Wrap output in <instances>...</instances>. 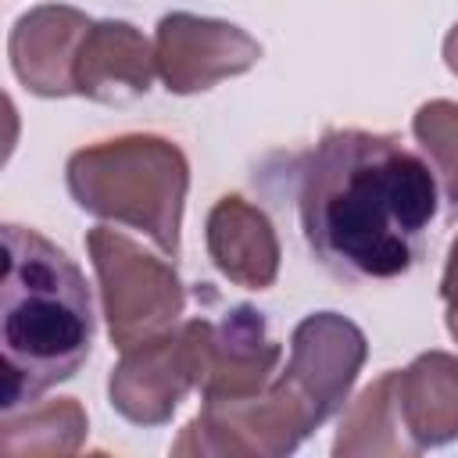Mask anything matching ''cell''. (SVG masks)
Returning a JSON list of instances; mask_svg holds the SVG:
<instances>
[{
    "mask_svg": "<svg viewBox=\"0 0 458 458\" xmlns=\"http://www.w3.org/2000/svg\"><path fill=\"white\" fill-rule=\"evenodd\" d=\"M157 75L154 43L122 18L93 21L75 57V93L97 104H129Z\"/></svg>",
    "mask_w": 458,
    "mask_h": 458,
    "instance_id": "11",
    "label": "cell"
},
{
    "mask_svg": "<svg viewBox=\"0 0 458 458\" xmlns=\"http://www.w3.org/2000/svg\"><path fill=\"white\" fill-rule=\"evenodd\" d=\"M444 64L458 75V21L451 25V32L444 36Z\"/></svg>",
    "mask_w": 458,
    "mask_h": 458,
    "instance_id": "18",
    "label": "cell"
},
{
    "mask_svg": "<svg viewBox=\"0 0 458 458\" xmlns=\"http://www.w3.org/2000/svg\"><path fill=\"white\" fill-rule=\"evenodd\" d=\"M369 358L365 333L336 315V311H311L290 333V361L283 376L304 394L322 422L347 408L351 386Z\"/></svg>",
    "mask_w": 458,
    "mask_h": 458,
    "instance_id": "8",
    "label": "cell"
},
{
    "mask_svg": "<svg viewBox=\"0 0 458 458\" xmlns=\"http://www.w3.org/2000/svg\"><path fill=\"white\" fill-rule=\"evenodd\" d=\"M64 179L86 215L140 229L161 254H179L190 161L172 140L129 132L89 143L68 157Z\"/></svg>",
    "mask_w": 458,
    "mask_h": 458,
    "instance_id": "3",
    "label": "cell"
},
{
    "mask_svg": "<svg viewBox=\"0 0 458 458\" xmlns=\"http://www.w3.org/2000/svg\"><path fill=\"white\" fill-rule=\"evenodd\" d=\"M204 243L215 268L243 290H268L279 276L283 254L272 218L236 193H225L211 204L204 222Z\"/></svg>",
    "mask_w": 458,
    "mask_h": 458,
    "instance_id": "12",
    "label": "cell"
},
{
    "mask_svg": "<svg viewBox=\"0 0 458 458\" xmlns=\"http://www.w3.org/2000/svg\"><path fill=\"white\" fill-rule=\"evenodd\" d=\"M318 426L322 419L304 394L276 372V379L254 397L204 401L168 451L175 458H283Z\"/></svg>",
    "mask_w": 458,
    "mask_h": 458,
    "instance_id": "5",
    "label": "cell"
},
{
    "mask_svg": "<svg viewBox=\"0 0 458 458\" xmlns=\"http://www.w3.org/2000/svg\"><path fill=\"white\" fill-rule=\"evenodd\" d=\"M89 25L93 18L68 4H39L25 11L7 36V57L18 82L36 97H72L75 57Z\"/></svg>",
    "mask_w": 458,
    "mask_h": 458,
    "instance_id": "10",
    "label": "cell"
},
{
    "mask_svg": "<svg viewBox=\"0 0 458 458\" xmlns=\"http://www.w3.org/2000/svg\"><path fill=\"white\" fill-rule=\"evenodd\" d=\"M283 361V347L268 336V322L258 308L236 304L218 322H204V401H236L261 394Z\"/></svg>",
    "mask_w": 458,
    "mask_h": 458,
    "instance_id": "9",
    "label": "cell"
},
{
    "mask_svg": "<svg viewBox=\"0 0 458 458\" xmlns=\"http://www.w3.org/2000/svg\"><path fill=\"white\" fill-rule=\"evenodd\" d=\"M394 401L404 437L422 454L458 440V358L447 351H426L404 369H390Z\"/></svg>",
    "mask_w": 458,
    "mask_h": 458,
    "instance_id": "13",
    "label": "cell"
},
{
    "mask_svg": "<svg viewBox=\"0 0 458 458\" xmlns=\"http://www.w3.org/2000/svg\"><path fill=\"white\" fill-rule=\"evenodd\" d=\"M86 254L97 272L100 311L118 351L172 329L186 308V290L172 261L143 250L118 229L86 233Z\"/></svg>",
    "mask_w": 458,
    "mask_h": 458,
    "instance_id": "4",
    "label": "cell"
},
{
    "mask_svg": "<svg viewBox=\"0 0 458 458\" xmlns=\"http://www.w3.org/2000/svg\"><path fill=\"white\" fill-rule=\"evenodd\" d=\"M336 458H411L419 454L404 437L397 401H394V376L383 372L372 379L340 415V429L333 440Z\"/></svg>",
    "mask_w": 458,
    "mask_h": 458,
    "instance_id": "14",
    "label": "cell"
},
{
    "mask_svg": "<svg viewBox=\"0 0 458 458\" xmlns=\"http://www.w3.org/2000/svg\"><path fill=\"white\" fill-rule=\"evenodd\" d=\"M204 322L190 318L122 351L107 376L111 408L132 426H165L190 390L200 386Z\"/></svg>",
    "mask_w": 458,
    "mask_h": 458,
    "instance_id": "6",
    "label": "cell"
},
{
    "mask_svg": "<svg viewBox=\"0 0 458 458\" xmlns=\"http://www.w3.org/2000/svg\"><path fill=\"white\" fill-rule=\"evenodd\" d=\"M311 254L340 279H397L426 254L437 218L429 161L390 132L326 129L297 168Z\"/></svg>",
    "mask_w": 458,
    "mask_h": 458,
    "instance_id": "1",
    "label": "cell"
},
{
    "mask_svg": "<svg viewBox=\"0 0 458 458\" xmlns=\"http://www.w3.org/2000/svg\"><path fill=\"white\" fill-rule=\"evenodd\" d=\"M411 136L440 182V193L447 200V222H458V104L426 100L411 118Z\"/></svg>",
    "mask_w": 458,
    "mask_h": 458,
    "instance_id": "16",
    "label": "cell"
},
{
    "mask_svg": "<svg viewBox=\"0 0 458 458\" xmlns=\"http://www.w3.org/2000/svg\"><path fill=\"white\" fill-rule=\"evenodd\" d=\"M154 57L165 89L190 97L250 72L261 61V43L233 21L172 11L154 29Z\"/></svg>",
    "mask_w": 458,
    "mask_h": 458,
    "instance_id": "7",
    "label": "cell"
},
{
    "mask_svg": "<svg viewBox=\"0 0 458 458\" xmlns=\"http://www.w3.org/2000/svg\"><path fill=\"white\" fill-rule=\"evenodd\" d=\"M440 301H444L447 333L458 340V236L447 250V265H444V276H440Z\"/></svg>",
    "mask_w": 458,
    "mask_h": 458,
    "instance_id": "17",
    "label": "cell"
},
{
    "mask_svg": "<svg viewBox=\"0 0 458 458\" xmlns=\"http://www.w3.org/2000/svg\"><path fill=\"white\" fill-rule=\"evenodd\" d=\"M93 347V301L82 268L43 233L4 225L0 351L4 411L36 404L72 379Z\"/></svg>",
    "mask_w": 458,
    "mask_h": 458,
    "instance_id": "2",
    "label": "cell"
},
{
    "mask_svg": "<svg viewBox=\"0 0 458 458\" xmlns=\"http://www.w3.org/2000/svg\"><path fill=\"white\" fill-rule=\"evenodd\" d=\"M86 411L75 397H57L4 411L0 454L4 458H64L86 444Z\"/></svg>",
    "mask_w": 458,
    "mask_h": 458,
    "instance_id": "15",
    "label": "cell"
}]
</instances>
